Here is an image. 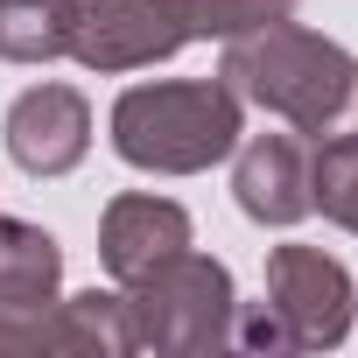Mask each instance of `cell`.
Listing matches in <instances>:
<instances>
[{
  "mask_svg": "<svg viewBox=\"0 0 358 358\" xmlns=\"http://www.w3.org/2000/svg\"><path fill=\"white\" fill-rule=\"evenodd\" d=\"M218 78L246 106L288 120L302 141H358V57L295 22H260L246 36H225Z\"/></svg>",
  "mask_w": 358,
  "mask_h": 358,
  "instance_id": "cell-1",
  "label": "cell"
},
{
  "mask_svg": "<svg viewBox=\"0 0 358 358\" xmlns=\"http://www.w3.org/2000/svg\"><path fill=\"white\" fill-rule=\"evenodd\" d=\"M288 15L295 0H78L71 57L92 71H141L197 36H246Z\"/></svg>",
  "mask_w": 358,
  "mask_h": 358,
  "instance_id": "cell-2",
  "label": "cell"
},
{
  "mask_svg": "<svg viewBox=\"0 0 358 358\" xmlns=\"http://www.w3.org/2000/svg\"><path fill=\"white\" fill-rule=\"evenodd\" d=\"M113 148L155 176H197L239 148V92L225 78L127 85L113 106Z\"/></svg>",
  "mask_w": 358,
  "mask_h": 358,
  "instance_id": "cell-3",
  "label": "cell"
},
{
  "mask_svg": "<svg viewBox=\"0 0 358 358\" xmlns=\"http://www.w3.org/2000/svg\"><path fill=\"white\" fill-rule=\"evenodd\" d=\"M232 274L204 253H176L162 267H148L141 281H127V337L134 351H211L232 344Z\"/></svg>",
  "mask_w": 358,
  "mask_h": 358,
  "instance_id": "cell-4",
  "label": "cell"
},
{
  "mask_svg": "<svg viewBox=\"0 0 358 358\" xmlns=\"http://www.w3.org/2000/svg\"><path fill=\"white\" fill-rule=\"evenodd\" d=\"M57 274L64 253L43 225L0 218V351H71Z\"/></svg>",
  "mask_w": 358,
  "mask_h": 358,
  "instance_id": "cell-5",
  "label": "cell"
},
{
  "mask_svg": "<svg viewBox=\"0 0 358 358\" xmlns=\"http://www.w3.org/2000/svg\"><path fill=\"white\" fill-rule=\"evenodd\" d=\"M267 309L295 351L337 344L351 330V274L316 246H274L267 253Z\"/></svg>",
  "mask_w": 358,
  "mask_h": 358,
  "instance_id": "cell-6",
  "label": "cell"
},
{
  "mask_svg": "<svg viewBox=\"0 0 358 358\" xmlns=\"http://www.w3.org/2000/svg\"><path fill=\"white\" fill-rule=\"evenodd\" d=\"M92 148V106L71 85H36L8 106V155L29 176H64Z\"/></svg>",
  "mask_w": 358,
  "mask_h": 358,
  "instance_id": "cell-7",
  "label": "cell"
},
{
  "mask_svg": "<svg viewBox=\"0 0 358 358\" xmlns=\"http://www.w3.org/2000/svg\"><path fill=\"white\" fill-rule=\"evenodd\" d=\"M232 190H239V211L253 225H302L316 211V197H309V141L302 134H253L239 148Z\"/></svg>",
  "mask_w": 358,
  "mask_h": 358,
  "instance_id": "cell-8",
  "label": "cell"
},
{
  "mask_svg": "<svg viewBox=\"0 0 358 358\" xmlns=\"http://www.w3.org/2000/svg\"><path fill=\"white\" fill-rule=\"evenodd\" d=\"M99 246H106V274L127 288L148 267H162V260H176L190 246V211L169 204V197H113Z\"/></svg>",
  "mask_w": 358,
  "mask_h": 358,
  "instance_id": "cell-9",
  "label": "cell"
},
{
  "mask_svg": "<svg viewBox=\"0 0 358 358\" xmlns=\"http://www.w3.org/2000/svg\"><path fill=\"white\" fill-rule=\"evenodd\" d=\"M78 0H0V57L8 64H50L71 57Z\"/></svg>",
  "mask_w": 358,
  "mask_h": 358,
  "instance_id": "cell-10",
  "label": "cell"
},
{
  "mask_svg": "<svg viewBox=\"0 0 358 358\" xmlns=\"http://www.w3.org/2000/svg\"><path fill=\"white\" fill-rule=\"evenodd\" d=\"M309 197L323 218L358 232V141H309Z\"/></svg>",
  "mask_w": 358,
  "mask_h": 358,
  "instance_id": "cell-11",
  "label": "cell"
}]
</instances>
